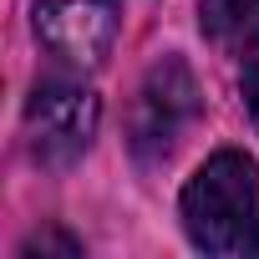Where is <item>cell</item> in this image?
Returning <instances> with one entry per match:
<instances>
[{
  "instance_id": "obj_7",
  "label": "cell",
  "mask_w": 259,
  "mask_h": 259,
  "mask_svg": "<svg viewBox=\"0 0 259 259\" xmlns=\"http://www.w3.org/2000/svg\"><path fill=\"white\" fill-rule=\"evenodd\" d=\"M244 102H249V112H254V122H259V66L244 76Z\"/></svg>"
},
{
  "instance_id": "obj_3",
  "label": "cell",
  "mask_w": 259,
  "mask_h": 259,
  "mask_svg": "<svg viewBox=\"0 0 259 259\" xmlns=\"http://www.w3.org/2000/svg\"><path fill=\"white\" fill-rule=\"evenodd\" d=\"M97 117L102 102L97 92L76 87V81H41L26 102V138H31V158L46 168H66L87 153V143L97 138Z\"/></svg>"
},
{
  "instance_id": "obj_5",
  "label": "cell",
  "mask_w": 259,
  "mask_h": 259,
  "mask_svg": "<svg viewBox=\"0 0 259 259\" xmlns=\"http://www.w3.org/2000/svg\"><path fill=\"white\" fill-rule=\"evenodd\" d=\"M198 21L213 46L234 56H259V0H198Z\"/></svg>"
},
{
  "instance_id": "obj_6",
  "label": "cell",
  "mask_w": 259,
  "mask_h": 259,
  "mask_svg": "<svg viewBox=\"0 0 259 259\" xmlns=\"http://www.w3.org/2000/svg\"><path fill=\"white\" fill-rule=\"evenodd\" d=\"M21 254H26V259H31V254H66V259H71V254H81V244L66 239V234H56V229H46V234H31V239L21 244Z\"/></svg>"
},
{
  "instance_id": "obj_2",
  "label": "cell",
  "mask_w": 259,
  "mask_h": 259,
  "mask_svg": "<svg viewBox=\"0 0 259 259\" xmlns=\"http://www.w3.org/2000/svg\"><path fill=\"white\" fill-rule=\"evenodd\" d=\"M198 117V81L178 56H163L133 102V117H127V133H133V153L143 163H158L178 148V138L193 127Z\"/></svg>"
},
{
  "instance_id": "obj_4",
  "label": "cell",
  "mask_w": 259,
  "mask_h": 259,
  "mask_svg": "<svg viewBox=\"0 0 259 259\" xmlns=\"http://www.w3.org/2000/svg\"><path fill=\"white\" fill-rule=\"evenodd\" d=\"M117 36V6L112 0H41L36 6V41L51 51V61L71 71L102 66Z\"/></svg>"
},
{
  "instance_id": "obj_1",
  "label": "cell",
  "mask_w": 259,
  "mask_h": 259,
  "mask_svg": "<svg viewBox=\"0 0 259 259\" xmlns=\"http://www.w3.org/2000/svg\"><path fill=\"white\" fill-rule=\"evenodd\" d=\"M254 224H259V173L244 153L224 148L183 188V229L208 254H239L249 249Z\"/></svg>"
}]
</instances>
